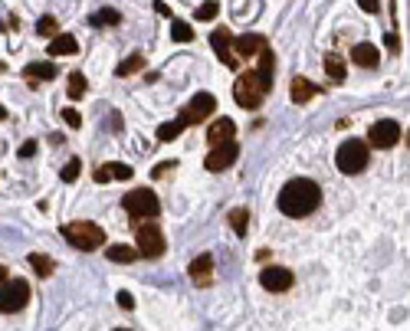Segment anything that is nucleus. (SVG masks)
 <instances>
[{
	"instance_id": "obj_45",
	"label": "nucleus",
	"mask_w": 410,
	"mask_h": 331,
	"mask_svg": "<svg viewBox=\"0 0 410 331\" xmlns=\"http://www.w3.org/2000/svg\"><path fill=\"white\" fill-rule=\"evenodd\" d=\"M0 73H3V66H0Z\"/></svg>"
},
{
	"instance_id": "obj_34",
	"label": "nucleus",
	"mask_w": 410,
	"mask_h": 331,
	"mask_svg": "<svg viewBox=\"0 0 410 331\" xmlns=\"http://www.w3.org/2000/svg\"><path fill=\"white\" fill-rule=\"evenodd\" d=\"M63 118H66L69 128H79V125H82V115H79L76 108H63Z\"/></svg>"
},
{
	"instance_id": "obj_24",
	"label": "nucleus",
	"mask_w": 410,
	"mask_h": 331,
	"mask_svg": "<svg viewBox=\"0 0 410 331\" xmlns=\"http://www.w3.org/2000/svg\"><path fill=\"white\" fill-rule=\"evenodd\" d=\"M89 23H92V27H119L122 13L112 10V7H102L98 13H92V17H89Z\"/></svg>"
},
{
	"instance_id": "obj_42",
	"label": "nucleus",
	"mask_w": 410,
	"mask_h": 331,
	"mask_svg": "<svg viewBox=\"0 0 410 331\" xmlns=\"http://www.w3.org/2000/svg\"><path fill=\"white\" fill-rule=\"evenodd\" d=\"M0 282H7V269L0 266Z\"/></svg>"
},
{
	"instance_id": "obj_2",
	"label": "nucleus",
	"mask_w": 410,
	"mask_h": 331,
	"mask_svg": "<svg viewBox=\"0 0 410 331\" xmlns=\"http://www.w3.org/2000/svg\"><path fill=\"white\" fill-rule=\"evenodd\" d=\"M63 236L69 246H76L82 253H92L98 246H105V230L98 223H89V220H76V223H66Z\"/></svg>"
},
{
	"instance_id": "obj_6",
	"label": "nucleus",
	"mask_w": 410,
	"mask_h": 331,
	"mask_svg": "<svg viewBox=\"0 0 410 331\" xmlns=\"http://www.w3.org/2000/svg\"><path fill=\"white\" fill-rule=\"evenodd\" d=\"M335 164H338L342 174H361L367 168V145L358 138L342 141V148L335 154Z\"/></svg>"
},
{
	"instance_id": "obj_15",
	"label": "nucleus",
	"mask_w": 410,
	"mask_h": 331,
	"mask_svg": "<svg viewBox=\"0 0 410 331\" xmlns=\"http://www.w3.org/2000/svg\"><path fill=\"white\" fill-rule=\"evenodd\" d=\"M46 53L50 56H76L79 53L76 36H69V33H56L53 40H50V46H46Z\"/></svg>"
},
{
	"instance_id": "obj_27",
	"label": "nucleus",
	"mask_w": 410,
	"mask_h": 331,
	"mask_svg": "<svg viewBox=\"0 0 410 331\" xmlns=\"http://www.w3.org/2000/svg\"><path fill=\"white\" fill-rule=\"evenodd\" d=\"M86 75L82 73H69V82H66V92H69V98H82L86 96Z\"/></svg>"
},
{
	"instance_id": "obj_22",
	"label": "nucleus",
	"mask_w": 410,
	"mask_h": 331,
	"mask_svg": "<svg viewBox=\"0 0 410 331\" xmlns=\"http://www.w3.org/2000/svg\"><path fill=\"white\" fill-rule=\"evenodd\" d=\"M325 73H328V79H332V82H345V75H348V69H345V63H342V59H338V56L335 53H328L325 56Z\"/></svg>"
},
{
	"instance_id": "obj_41",
	"label": "nucleus",
	"mask_w": 410,
	"mask_h": 331,
	"mask_svg": "<svg viewBox=\"0 0 410 331\" xmlns=\"http://www.w3.org/2000/svg\"><path fill=\"white\" fill-rule=\"evenodd\" d=\"M154 10L161 13V17H171V10H168V3H164V0H154Z\"/></svg>"
},
{
	"instance_id": "obj_25",
	"label": "nucleus",
	"mask_w": 410,
	"mask_h": 331,
	"mask_svg": "<svg viewBox=\"0 0 410 331\" xmlns=\"http://www.w3.org/2000/svg\"><path fill=\"white\" fill-rule=\"evenodd\" d=\"M184 128H187V125H184L181 118H174V122H164V125H158V141H174Z\"/></svg>"
},
{
	"instance_id": "obj_40",
	"label": "nucleus",
	"mask_w": 410,
	"mask_h": 331,
	"mask_svg": "<svg viewBox=\"0 0 410 331\" xmlns=\"http://www.w3.org/2000/svg\"><path fill=\"white\" fill-rule=\"evenodd\" d=\"M96 181H98V184L112 181V177H108V168H105V164H102V168H98V171H96Z\"/></svg>"
},
{
	"instance_id": "obj_21",
	"label": "nucleus",
	"mask_w": 410,
	"mask_h": 331,
	"mask_svg": "<svg viewBox=\"0 0 410 331\" xmlns=\"http://www.w3.org/2000/svg\"><path fill=\"white\" fill-rule=\"evenodd\" d=\"M105 256L112 259V263H135V259H138V249H135V246L115 243V246H108L105 249Z\"/></svg>"
},
{
	"instance_id": "obj_32",
	"label": "nucleus",
	"mask_w": 410,
	"mask_h": 331,
	"mask_svg": "<svg viewBox=\"0 0 410 331\" xmlns=\"http://www.w3.org/2000/svg\"><path fill=\"white\" fill-rule=\"evenodd\" d=\"M105 168H108V177H119V181H129L131 174H135L129 164H105Z\"/></svg>"
},
{
	"instance_id": "obj_13",
	"label": "nucleus",
	"mask_w": 410,
	"mask_h": 331,
	"mask_svg": "<svg viewBox=\"0 0 410 331\" xmlns=\"http://www.w3.org/2000/svg\"><path fill=\"white\" fill-rule=\"evenodd\" d=\"M266 36H259V33H243V36H233V50H237V56H243V59H249L253 53H259V50H266Z\"/></svg>"
},
{
	"instance_id": "obj_20",
	"label": "nucleus",
	"mask_w": 410,
	"mask_h": 331,
	"mask_svg": "<svg viewBox=\"0 0 410 331\" xmlns=\"http://www.w3.org/2000/svg\"><path fill=\"white\" fill-rule=\"evenodd\" d=\"M210 269H214V256L204 253V256H197L194 263H191L187 272H191V279H197V282H207V279H210Z\"/></svg>"
},
{
	"instance_id": "obj_17",
	"label": "nucleus",
	"mask_w": 410,
	"mask_h": 331,
	"mask_svg": "<svg viewBox=\"0 0 410 331\" xmlns=\"http://www.w3.org/2000/svg\"><path fill=\"white\" fill-rule=\"evenodd\" d=\"M233 135H237V125H233L230 118H220V122H214V125L207 128V141H214V145L233 141Z\"/></svg>"
},
{
	"instance_id": "obj_35",
	"label": "nucleus",
	"mask_w": 410,
	"mask_h": 331,
	"mask_svg": "<svg viewBox=\"0 0 410 331\" xmlns=\"http://www.w3.org/2000/svg\"><path fill=\"white\" fill-rule=\"evenodd\" d=\"M358 7L365 13H378L381 10V0H358Z\"/></svg>"
},
{
	"instance_id": "obj_30",
	"label": "nucleus",
	"mask_w": 410,
	"mask_h": 331,
	"mask_svg": "<svg viewBox=\"0 0 410 331\" xmlns=\"http://www.w3.org/2000/svg\"><path fill=\"white\" fill-rule=\"evenodd\" d=\"M230 223H233V233L237 236H247V226H249V214L240 207V210H233L230 214Z\"/></svg>"
},
{
	"instance_id": "obj_11",
	"label": "nucleus",
	"mask_w": 410,
	"mask_h": 331,
	"mask_svg": "<svg viewBox=\"0 0 410 331\" xmlns=\"http://www.w3.org/2000/svg\"><path fill=\"white\" fill-rule=\"evenodd\" d=\"M292 282H295V276L286 266H266L259 272V286L266 292H289Z\"/></svg>"
},
{
	"instance_id": "obj_37",
	"label": "nucleus",
	"mask_w": 410,
	"mask_h": 331,
	"mask_svg": "<svg viewBox=\"0 0 410 331\" xmlns=\"http://www.w3.org/2000/svg\"><path fill=\"white\" fill-rule=\"evenodd\" d=\"M36 154V141H27V145H20V158H33Z\"/></svg>"
},
{
	"instance_id": "obj_7",
	"label": "nucleus",
	"mask_w": 410,
	"mask_h": 331,
	"mask_svg": "<svg viewBox=\"0 0 410 331\" xmlns=\"http://www.w3.org/2000/svg\"><path fill=\"white\" fill-rule=\"evenodd\" d=\"M27 302H30V282L27 279H7V282H0V311H13L27 309Z\"/></svg>"
},
{
	"instance_id": "obj_44",
	"label": "nucleus",
	"mask_w": 410,
	"mask_h": 331,
	"mask_svg": "<svg viewBox=\"0 0 410 331\" xmlns=\"http://www.w3.org/2000/svg\"><path fill=\"white\" fill-rule=\"evenodd\" d=\"M115 331H129V328H115Z\"/></svg>"
},
{
	"instance_id": "obj_1",
	"label": "nucleus",
	"mask_w": 410,
	"mask_h": 331,
	"mask_svg": "<svg viewBox=\"0 0 410 331\" xmlns=\"http://www.w3.org/2000/svg\"><path fill=\"white\" fill-rule=\"evenodd\" d=\"M279 210L292 220H302V216L315 214L319 203H322V187L312 181V177H295L279 191Z\"/></svg>"
},
{
	"instance_id": "obj_39",
	"label": "nucleus",
	"mask_w": 410,
	"mask_h": 331,
	"mask_svg": "<svg viewBox=\"0 0 410 331\" xmlns=\"http://www.w3.org/2000/svg\"><path fill=\"white\" fill-rule=\"evenodd\" d=\"M388 50H390V53H397V50H400V40H397V33H394V30L388 33Z\"/></svg>"
},
{
	"instance_id": "obj_5",
	"label": "nucleus",
	"mask_w": 410,
	"mask_h": 331,
	"mask_svg": "<svg viewBox=\"0 0 410 331\" xmlns=\"http://www.w3.org/2000/svg\"><path fill=\"white\" fill-rule=\"evenodd\" d=\"M135 249H138V256H145V259H158L164 253V233L154 220H141V223L135 226Z\"/></svg>"
},
{
	"instance_id": "obj_36",
	"label": "nucleus",
	"mask_w": 410,
	"mask_h": 331,
	"mask_svg": "<svg viewBox=\"0 0 410 331\" xmlns=\"http://www.w3.org/2000/svg\"><path fill=\"white\" fill-rule=\"evenodd\" d=\"M119 305H122L125 311H131V309H135V299H131L129 292H119Z\"/></svg>"
},
{
	"instance_id": "obj_33",
	"label": "nucleus",
	"mask_w": 410,
	"mask_h": 331,
	"mask_svg": "<svg viewBox=\"0 0 410 331\" xmlns=\"http://www.w3.org/2000/svg\"><path fill=\"white\" fill-rule=\"evenodd\" d=\"M79 168H82V164H79V158H73V161H69V164L63 168V181H66V184L76 181V177H79Z\"/></svg>"
},
{
	"instance_id": "obj_26",
	"label": "nucleus",
	"mask_w": 410,
	"mask_h": 331,
	"mask_svg": "<svg viewBox=\"0 0 410 331\" xmlns=\"http://www.w3.org/2000/svg\"><path fill=\"white\" fill-rule=\"evenodd\" d=\"M171 40H177V43H191L194 40V27L187 20H174L171 23Z\"/></svg>"
},
{
	"instance_id": "obj_28",
	"label": "nucleus",
	"mask_w": 410,
	"mask_h": 331,
	"mask_svg": "<svg viewBox=\"0 0 410 331\" xmlns=\"http://www.w3.org/2000/svg\"><path fill=\"white\" fill-rule=\"evenodd\" d=\"M141 66H145V56L141 53H131L129 59H125V63L119 66V69H115V75H122V79H125V75H131V73H138Z\"/></svg>"
},
{
	"instance_id": "obj_9",
	"label": "nucleus",
	"mask_w": 410,
	"mask_h": 331,
	"mask_svg": "<svg viewBox=\"0 0 410 331\" xmlns=\"http://www.w3.org/2000/svg\"><path fill=\"white\" fill-rule=\"evenodd\" d=\"M237 158H240V145L237 141H224V145H214V151H210L207 161H204V168L207 171H214V174H220V171H227Z\"/></svg>"
},
{
	"instance_id": "obj_3",
	"label": "nucleus",
	"mask_w": 410,
	"mask_h": 331,
	"mask_svg": "<svg viewBox=\"0 0 410 331\" xmlns=\"http://www.w3.org/2000/svg\"><path fill=\"white\" fill-rule=\"evenodd\" d=\"M266 96H270V86L256 75V69L247 73V75H240L237 86H233V98H237V105L249 108V112H256V108L266 102Z\"/></svg>"
},
{
	"instance_id": "obj_38",
	"label": "nucleus",
	"mask_w": 410,
	"mask_h": 331,
	"mask_svg": "<svg viewBox=\"0 0 410 331\" xmlns=\"http://www.w3.org/2000/svg\"><path fill=\"white\" fill-rule=\"evenodd\" d=\"M171 168H177L174 161H161V164L154 168V177H164V171H171Z\"/></svg>"
},
{
	"instance_id": "obj_10",
	"label": "nucleus",
	"mask_w": 410,
	"mask_h": 331,
	"mask_svg": "<svg viewBox=\"0 0 410 331\" xmlns=\"http://www.w3.org/2000/svg\"><path fill=\"white\" fill-rule=\"evenodd\" d=\"M217 112V98L210 96V92H197L194 96V102L184 108V115H181V122L184 125H197V122H204V118H210Z\"/></svg>"
},
{
	"instance_id": "obj_31",
	"label": "nucleus",
	"mask_w": 410,
	"mask_h": 331,
	"mask_svg": "<svg viewBox=\"0 0 410 331\" xmlns=\"http://www.w3.org/2000/svg\"><path fill=\"white\" fill-rule=\"evenodd\" d=\"M56 30H59V27H56V17H50V13L40 17V23H36V33H40V36H56Z\"/></svg>"
},
{
	"instance_id": "obj_8",
	"label": "nucleus",
	"mask_w": 410,
	"mask_h": 331,
	"mask_svg": "<svg viewBox=\"0 0 410 331\" xmlns=\"http://www.w3.org/2000/svg\"><path fill=\"white\" fill-rule=\"evenodd\" d=\"M367 141L374 145V148H394L400 141V122L394 118H378L371 131H367Z\"/></svg>"
},
{
	"instance_id": "obj_23",
	"label": "nucleus",
	"mask_w": 410,
	"mask_h": 331,
	"mask_svg": "<svg viewBox=\"0 0 410 331\" xmlns=\"http://www.w3.org/2000/svg\"><path fill=\"white\" fill-rule=\"evenodd\" d=\"M27 263L36 269V276H43V279L56 272V263H53L50 256H43V253H30V256H27Z\"/></svg>"
},
{
	"instance_id": "obj_14",
	"label": "nucleus",
	"mask_w": 410,
	"mask_h": 331,
	"mask_svg": "<svg viewBox=\"0 0 410 331\" xmlns=\"http://www.w3.org/2000/svg\"><path fill=\"white\" fill-rule=\"evenodd\" d=\"M351 63L365 66V69H374V66L381 63L378 46H374V43H355V46H351Z\"/></svg>"
},
{
	"instance_id": "obj_12",
	"label": "nucleus",
	"mask_w": 410,
	"mask_h": 331,
	"mask_svg": "<svg viewBox=\"0 0 410 331\" xmlns=\"http://www.w3.org/2000/svg\"><path fill=\"white\" fill-rule=\"evenodd\" d=\"M210 46H214V53L220 56V63L224 66H230V69H237V56H233V33L230 30H224V27H220V30H214L210 33Z\"/></svg>"
},
{
	"instance_id": "obj_4",
	"label": "nucleus",
	"mask_w": 410,
	"mask_h": 331,
	"mask_svg": "<svg viewBox=\"0 0 410 331\" xmlns=\"http://www.w3.org/2000/svg\"><path fill=\"white\" fill-rule=\"evenodd\" d=\"M125 214L135 216V220H154V216L161 214V200H158V193L148 191V187H141V191H129L125 193Z\"/></svg>"
},
{
	"instance_id": "obj_29",
	"label": "nucleus",
	"mask_w": 410,
	"mask_h": 331,
	"mask_svg": "<svg viewBox=\"0 0 410 331\" xmlns=\"http://www.w3.org/2000/svg\"><path fill=\"white\" fill-rule=\"evenodd\" d=\"M217 13H220V3H217V0H204V3H200V7H197L194 10V20H214Z\"/></svg>"
},
{
	"instance_id": "obj_16",
	"label": "nucleus",
	"mask_w": 410,
	"mask_h": 331,
	"mask_svg": "<svg viewBox=\"0 0 410 331\" xmlns=\"http://www.w3.org/2000/svg\"><path fill=\"white\" fill-rule=\"evenodd\" d=\"M23 79L27 82H50V79H56V66L53 63H27L23 66Z\"/></svg>"
},
{
	"instance_id": "obj_18",
	"label": "nucleus",
	"mask_w": 410,
	"mask_h": 331,
	"mask_svg": "<svg viewBox=\"0 0 410 331\" xmlns=\"http://www.w3.org/2000/svg\"><path fill=\"white\" fill-rule=\"evenodd\" d=\"M315 92H322V89L312 86L305 75H295V79H292V92H289V96H292V102H295V105H305V102H309Z\"/></svg>"
},
{
	"instance_id": "obj_43",
	"label": "nucleus",
	"mask_w": 410,
	"mask_h": 331,
	"mask_svg": "<svg viewBox=\"0 0 410 331\" xmlns=\"http://www.w3.org/2000/svg\"><path fill=\"white\" fill-rule=\"evenodd\" d=\"M3 118H7V108H3V105H0V122H3Z\"/></svg>"
},
{
	"instance_id": "obj_19",
	"label": "nucleus",
	"mask_w": 410,
	"mask_h": 331,
	"mask_svg": "<svg viewBox=\"0 0 410 331\" xmlns=\"http://www.w3.org/2000/svg\"><path fill=\"white\" fill-rule=\"evenodd\" d=\"M256 75L272 89V75H276V56H272L270 46H266V50H259V69H256Z\"/></svg>"
}]
</instances>
